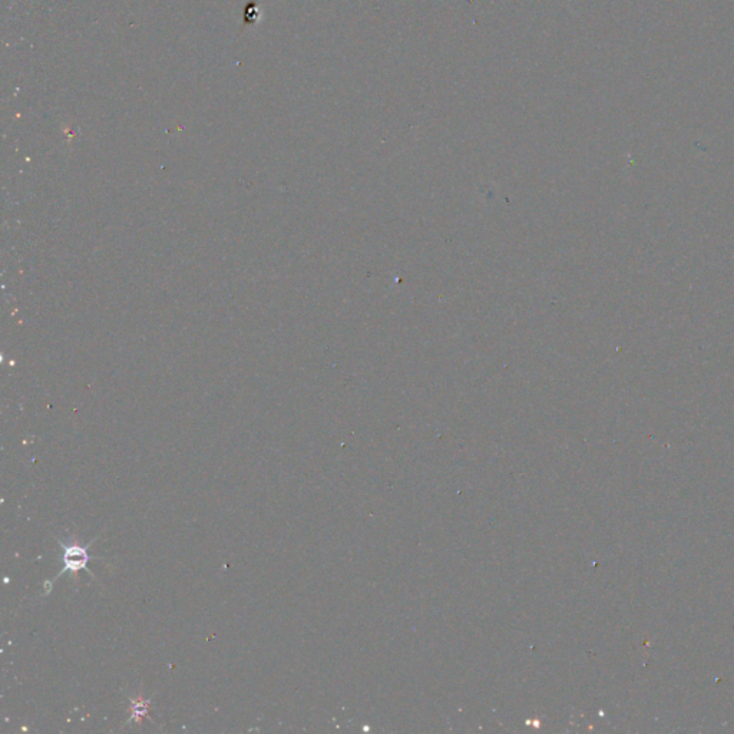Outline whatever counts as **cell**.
Returning a JSON list of instances; mask_svg holds the SVG:
<instances>
[{"label": "cell", "mask_w": 734, "mask_h": 734, "mask_svg": "<svg viewBox=\"0 0 734 734\" xmlns=\"http://www.w3.org/2000/svg\"><path fill=\"white\" fill-rule=\"evenodd\" d=\"M95 542V539L92 542H89L87 547H81V545H66L63 542L59 541L62 549H63V569L53 578V581H56L57 578H60L63 574H66L67 571L72 572V574H77L78 571H82L85 569L91 576H92V572L91 569L88 568V564H89V559H91V555L88 552L89 547ZM52 581V582H53Z\"/></svg>", "instance_id": "6da1fadb"}, {"label": "cell", "mask_w": 734, "mask_h": 734, "mask_svg": "<svg viewBox=\"0 0 734 734\" xmlns=\"http://www.w3.org/2000/svg\"><path fill=\"white\" fill-rule=\"evenodd\" d=\"M150 704H151V700H142V699H138V700H131V711H132V716L129 718V721H141V718L143 716L148 714V708H150Z\"/></svg>", "instance_id": "7a4b0ae2"}]
</instances>
